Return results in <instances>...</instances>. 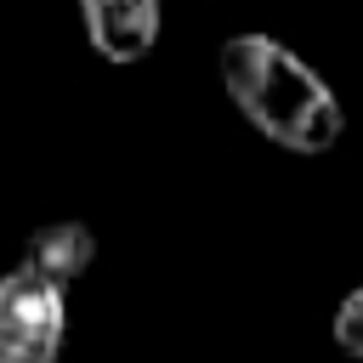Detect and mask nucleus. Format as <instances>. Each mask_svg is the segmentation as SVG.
Masks as SVG:
<instances>
[{
    "label": "nucleus",
    "instance_id": "1",
    "mask_svg": "<svg viewBox=\"0 0 363 363\" xmlns=\"http://www.w3.org/2000/svg\"><path fill=\"white\" fill-rule=\"evenodd\" d=\"M221 85L233 108L289 153H329L346 130L335 91L272 34H233L221 45Z\"/></svg>",
    "mask_w": 363,
    "mask_h": 363
},
{
    "label": "nucleus",
    "instance_id": "2",
    "mask_svg": "<svg viewBox=\"0 0 363 363\" xmlns=\"http://www.w3.org/2000/svg\"><path fill=\"white\" fill-rule=\"evenodd\" d=\"M68 329L62 289L11 267L0 278V363H57Z\"/></svg>",
    "mask_w": 363,
    "mask_h": 363
},
{
    "label": "nucleus",
    "instance_id": "3",
    "mask_svg": "<svg viewBox=\"0 0 363 363\" xmlns=\"http://www.w3.org/2000/svg\"><path fill=\"white\" fill-rule=\"evenodd\" d=\"M159 0H79L85 40L108 62H142L159 40Z\"/></svg>",
    "mask_w": 363,
    "mask_h": 363
},
{
    "label": "nucleus",
    "instance_id": "4",
    "mask_svg": "<svg viewBox=\"0 0 363 363\" xmlns=\"http://www.w3.org/2000/svg\"><path fill=\"white\" fill-rule=\"evenodd\" d=\"M91 261H96V233L85 221H45V227H34L23 238V261L17 267L45 278V284H57V289H68L79 272H91Z\"/></svg>",
    "mask_w": 363,
    "mask_h": 363
},
{
    "label": "nucleus",
    "instance_id": "5",
    "mask_svg": "<svg viewBox=\"0 0 363 363\" xmlns=\"http://www.w3.org/2000/svg\"><path fill=\"white\" fill-rule=\"evenodd\" d=\"M329 329H335V346H340L346 357H363V284L340 301V312H335Z\"/></svg>",
    "mask_w": 363,
    "mask_h": 363
}]
</instances>
